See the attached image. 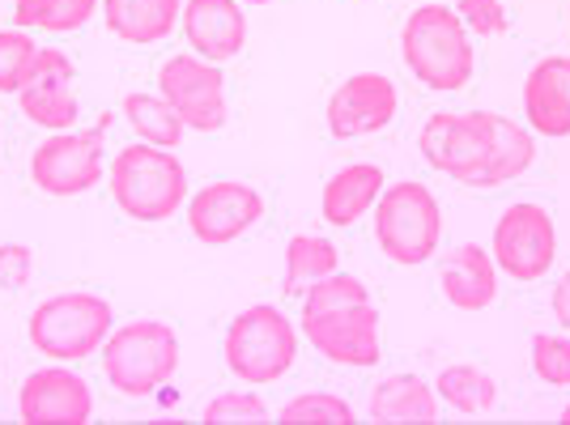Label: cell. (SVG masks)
I'll return each mask as SVG.
<instances>
[{
    "label": "cell",
    "mask_w": 570,
    "mask_h": 425,
    "mask_svg": "<svg viewBox=\"0 0 570 425\" xmlns=\"http://www.w3.org/2000/svg\"><path fill=\"white\" fill-rule=\"evenodd\" d=\"M558 260V226L549 209L520 200L499 217L494 226V264L511 281L532 285L541 281Z\"/></svg>",
    "instance_id": "cell-10"
},
{
    "label": "cell",
    "mask_w": 570,
    "mask_h": 425,
    "mask_svg": "<svg viewBox=\"0 0 570 425\" xmlns=\"http://www.w3.org/2000/svg\"><path fill=\"white\" fill-rule=\"evenodd\" d=\"M523 116L541 137H570V56H546L528 69Z\"/></svg>",
    "instance_id": "cell-16"
},
{
    "label": "cell",
    "mask_w": 570,
    "mask_h": 425,
    "mask_svg": "<svg viewBox=\"0 0 570 425\" xmlns=\"http://www.w3.org/2000/svg\"><path fill=\"white\" fill-rule=\"evenodd\" d=\"M111 328H116V315H111L107 298L86 294V289H69V294H56L48 303H39L26 332H30L35 354L69 366V362L98 354Z\"/></svg>",
    "instance_id": "cell-5"
},
{
    "label": "cell",
    "mask_w": 570,
    "mask_h": 425,
    "mask_svg": "<svg viewBox=\"0 0 570 425\" xmlns=\"http://www.w3.org/2000/svg\"><path fill=\"white\" fill-rule=\"evenodd\" d=\"M158 95L179 111L191 132H217L226 123V77L214 60L170 56L158 72Z\"/></svg>",
    "instance_id": "cell-11"
},
{
    "label": "cell",
    "mask_w": 570,
    "mask_h": 425,
    "mask_svg": "<svg viewBox=\"0 0 570 425\" xmlns=\"http://www.w3.org/2000/svg\"><path fill=\"white\" fill-rule=\"evenodd\" d=\"M18 417L26 425H86L95 417V392L77 370H65L60 362L26 375L18 392Z\"/></svg>",
    "instance_id": "cell-14"
},
{
    "label": "cell",
    "mask_w": 570,
    "mask_h": 425,
    "mask_svg": "<svg viewBox=\"0 0 570 425\" xmlns=\"http://www.w3.org/2000/svg\"><path fill=\"white\" fill-rule=\"evenodd\" d=\"M35 60H39V43L30 30L22 26L0 30V95H18L26 77L35 72Z\"/></svg>",
    "instance_id": "cell-28"
},
{
    "label": "cell",
    "mask_w": 570,
    "mask_h": 425,
    "mask_svg": "<svg viewBox=\"0 0 570 425\" xmlns=\"http://www.w3.org/2000/svg\"><path fill=\"white\" fill-rule=\"evenodd\" d=\"M261 217L264 196L252 184H238V179H217V184H205L196 196H188V226L205 247L235 243Z\"/></svg>",
    "instance_id": "cell-13"
},
{
    "label": "cell",
    "mask_w": 570,
    "mask_h": 425,
    "mask_svg": "<svg viewBox=\"0 0 570 425\" xmlns=\"http://www.w3.org/2000/svg\"><path fill=\"white\" fill-rule=\"evenodd\" d=\"M434 392H439V404H452L460 417L494 413V404H499V383L481 366H448L434 383Z\"/></svg>",
    "instance_id": "cell-24"
},
{
    "label": "cell",
    "mask_w": 570,
    "mask_h": 425,
    "mask_svg": "<svg viewBox=\"0 0 570 425\" xmlns=\"http://www.w3.org/2000/svg\"><path fill=\"white\" fill-rule=\"evenodd\" d=\"M439 285L455 310H485L499 298V264L485 247L464 243L439 268Z\"/></svg>",
    "instance_id": "cell-18"
},
{
    "label": "cell",
    "mask_w": 570,
    "mask_h": 425,
    "mask_svg": "<svg viewBox=\"0 0 570 425\" xmlns=\"http://www.w3.org/2000/svg\"><path fill=\"white\" fill-rule=\"evenodd\" d=\"M562 422H567V425H570V404H567V408H562Z\"/></svg>",
    "instance_id": "cell-35"
},
{
    "label": "cell",
    "mask_w": 570,
    "mask_h": 425,
    "mask_svg": "<svg viewBox=\"0 0 570 425\" xmlns=\"http://www.w3.org/2000/svg\"><path fill=\"white\" fill-rule=\"evenodd\" d=\"M401 111V95L392 86V77L383 72H354L345 77L328 98V132L336 141H354V137H375L383 132Z\"/></svg>",
    "instance_id": "cell-12"
},
{
    "label": "cell",
    "mask_w": 570,
    "mask_h": 425,
    "mask_svg": "<svg viewBox=\"0 0 570 425\" xmlns=\"http://www.w3.org/2000/svg\"><path fill=\"white\" fill-rule=\"evenodd\" d=\"M184 39L200 60L226 65L247 43V18L238 0H188L184 4Z\"/></svg>",
    "instance_id": "cell-17"
},
{
    "label": "cell",
    "mask_w": 570,
    "mask_h": 425,
    "mask_svg": "<svg viewBox=\"0 0 570 425\" xmlns=\"http://www.w3.org/2000/svg\"><path fill=\"white\" fill-rule=\"evenodd\" d=\"M494 123L499 116L490 111H439L422 123V137H417L422 158L434 170L452 175L455 184L473 188V179L494 149Z\"/></svg>",
    "instance_id": "cell-9"
},
{
    "label": "cell",
    "mask_w": 570,
    "mask_h": 425,
    "mask_svg": "<svg viewBox=\"0 0 570 425\" xmlns=\"http://www.w3.org/2000/svg\"><path fill=\"white\" fill-rule=\"evenodd\" d=\"M107 179L111 200L132 221H170L188 200V170L170 149L158 145H124L116 162L107 166Z\"/></svg>",
    "instance_id": "cell-3"
},
{
    "label": "cell",
    "mask_w": 570,
    "mask_h": 425,
    "mask_svg": "<svg viewBox=\"0 0 570 425\" xmlns=\"http://www.w3.org/2000/svg\"><path fill=\"white\" fill-rule=\"evenodd\" d=\"M226 370L247 383V387H264L294 366L298 357V332L277 307H247L238 310L226 328Z\"/></svg>",
    "instance_id": "cell-7"
},
{
    "label": "cell",
    "mask_w": 570,
    "mask_h": 425,
    "mask_svg": "<svg viewBox=\"0 0 570 425\" xmlns=\"http://www.w3.org/2000/svg\"><path fill=\"white\" fill-rule=\"evenodd\" d=\"M72 69L69 51L60 48H39L35 72L26 77V86L18 90V102L30 123H39L43 132H69L77 128V98H72Z\"/></svg>",
    "instance_id": "cell-15"
},
{
    "label": "cell",
    "mask_w": 570,
    "mask_h": 425,
    "mask_svg": "<svg viewBox=\"0 0 570 425\" xmlns=\"http://www.w3.org/2000/svg\"><path fill=\"white\" fill-rule=\"evenodd\" d=\"M455 13H460V22L469 26V30L485 34V39L507 34V9H502V0H460Z\"/></svg>",
    "instance_id": "cell-31"
},
{
    "label": "cell",
    "mask_w": 570,
    "mask_h": 425,
    "mask_svg": "<svg viewBox=\"0 0 570 425\" xmlns=\"http://www.w3.org/2000/svg\"><path fill=\"white\" fill-rule=\"evenodd\" d=\"M102 18L107 30L132 43V48H154L184 18V0H102Z\"/></svg>",
    "instance_id": "cell-20"
},
{
    "label": "cell",
    "mask_w": 570,
    "mask_h": 425,
    "mask_svg": "<svg viewBox=\"0 0 570 425\" xmlns=\"http://www.w3.org/2000/svg\"><path fill=\"white\" fill-rule=\"evenodd\" d=\"M341 268L336 247L324 235H294L285 243V294L289 298H303L311 285L333 277Z\"/></svg>",
    "instance_id": "cell-23"
},
{
    "label": "cell",
    "mask_w": 570,
    "mask_h": 425,
    "mask_svg": "<svg viewBox=\"0 0 570 425\" xmlns=\"http://www.w3.org/2000/svg\"><path fill=\"white\" fill-rule=\"evenodd\" d=\"M401 51L409 72L434 90V95H455L473 81V43L469 26L448 4H422L404 18Z\"/></svg>",
    "instance_id": "cell-2"
},
{
    "label": "cell",
    "mask_w": 570,
    "mask_h": 425,
    "mask_svg": "<svg viewBox=\"0 0 570 425\" xmlns=\"http://www.w3.org/2000/svg\"><path fill=\"white\" fill-rule=\"evenodd\" d=\"M439 235H443V212L439 200L426 184L417 179H401L387 184L375 200V243L392 264L401 268H417L439 251Z\"/></svg>",
    "instance_id": "cell-6"
},
{
    "label": "cell",
    "mask_w": 570,
    "mask_h": 425,
    "mask_svg": "<svg viewBox=\"0 0 570 425\" xmlns=\"http://www.w3.org/2000/svg\"><path fill=\"white\" fill-rule=\"evenodd\" d=\"M30 247H22V243H4L0 247V285L4 289H22L26 281H30Z\"/></svg>",
    "instance_id": "cell-32"
},
{
    "label": "cell",
    "mask_w": 570,
    "mask_h": 425,
    "mask_svg": "<svg viewBox=\"0 0 570 425\" xmlns=\"http://www.w3.org/2000/svg\"><path fill=\"white\" fill-rule=\"evenodd\" d=\"M553 315H558V324L570 332V273L558 281V289H553Z\"/></svg>",
    "instance_id": "cell-33"
},
{
    "label": "cell",
    "mask_w": 570,
    "mask_h": 425,
    "mask_svg": "<svg viewBox=\"0 0 570 425\" xmlns=\"http://www.w3.org/2000/svg\"><path fill=\"white\" fill-rule=\"evenodd\" d=\"M102 0H13V26L22 30H48V34H72L95 18Z\"/></svg>",
    "instance_id": "cell-26"
},
{
    "label": "cell",
    "mask_w": 570,
    "mask_h": 425,
    "mask_svg": "<svg viewBox=\"0 0 570 425\" xmlns=\"http://www.w3.org/2000/svg\"><path fill=\"white\" fill-rule=\"evenodd\" d=\"M124 119L132 123V132L145 145H158V149H175V145L184 141V128H188L167 98H149L141 90H132V95L124 98Z\"/></svg>",
    "instance_id": "cell-25"
},
{
    "label": "cell",
    "mask_w": 570,
    "mask_h": 425,
    "mask_svg": "<svg viewBox=\"0 0 570 425\" xmlns=\"http://www.w3.org/2000/svg\"><path fill=\"white\" fill-rule=\"evenodd\" d=\"M532 370L549 387H570V336H532Z\"/></svg>",
    "instance_id": "cell-29"
},
{
    "label": "cell",
    "mask_w": 570,
    "mask_h": 425,
    "mask_svg": "<svg viewBox=\"0 0 570 425\" xmlns=\"http://www.w3.org/2000/svg\"><path fill=\"white\" fill-rule=\"evenodd\" d=\"M532 158H537L532 132H523L515 119L499 116V123H494V149H490V158L481 166V175L473 179V188H502V184L520 179L523 170L532 166Z\"/></svg>",
    "instance_id": "cell-22"
},
{
    "label": "cell",
    "mask_w": 570,
    "mask_h": 425,
    "mask_svg": "<svg viewBox=\"0 0 570 425\" xmlns=\"http://www.w3.org/2000/svg\"><path fill=\"white\" fill-rule=\"evenodd\" d=\"M243 4H273V0H243Z\"/></svg>",
    "instance_id": "cell-34"
},
{
    "label": "cell",
    "mask_w": 570,
    "mask_h": 425,
    "mask_svg": "<svg viewBox=\"0 0 570 425\" xmlns=\"http://www.w3.org/2000/svg\"><path fill=\"white\" fill-rule=\"evenodd\" d=\"M209 425H252V422H268V404L256 396V392H222L205 404L200 413Z\"/></svg>",
    "instance_id": "cell-30"
},
{
    "label": "cell",
    "mask_w": 570,
    "mask_h": 425,
    "mask_svg": "<svg viewBox=\"0 0 570 425\" xmlns=\"http://www.w3.org/2000/svg\"><path fill=\"white\" fill-rule=\"evenodd\" d=\"M366 417L380 425H434L439 422V392L417 375H387L371 387Z\"/></svg>",
    "instance_id": "cell-19"
},
{
    "label": "cell",
    "mask_w": 570,
    "mask_h": 425,
    "mask_svg": "<svg viewBox=\"0 0 570 425\" xmlns=\"http://www.w3.org/2000/svg\"><path fill=\"white\" fill-rule=\"evenodd\" d=\"M179 370V336L158 319H132L102 340V375L128 401H149Z\"/></svg>",
    "instance_id": "cell-4"
},
{
    "label": "cell",
    "mask_w": 570,
    "mask_h": 425,
    "mask_svg": "<svg viewBox=\"0 0 570 425\" xmlns=\"http://www.w3.org/2000/svg\"><path fill=\"white\" fill-rule=\"evenodd\" d=\"M282 425H354V404L333 392H303L277 413Z\"/></svg>",
    "instance_id": "cell-27"
},
{
    "label": "cell",
    "mask_w": 570,
    "mask_h": 425,
    "mask_svg": "<svg viewBox=\"0 0 570 425\" xmlns=\"http://www.w3.org/2000/svg\"><path fill=\"white\" fill-rule=\"evenodd\" d=\"M303 336L336 366H380L383 357L380 310L350 273H333L303 294Z\"/></svg>",
    "instance_id": "cell-1"
},
{
    "label": "cell",
    "mask_w": 570,
    "mask_h": 425,
    "mask_svg": "<svg viewBox=\"0 0 570 425\" xmlns=\"http://www.w3.org/2000/svg\"><path fill=\"white\" fill-rule=\"evenodd\" d=\"M387 188L383 170L375 162H354L345 170H336L333 179L324 184V196H320V212L328 226H354L366 212L375 209L380 191Z\"/></svg>",
    "instance_id": "cell-21"
},
{
    "label": "cell",
    "mask_w": 570,
    "mask_h": 425,
    "mask_svg": "<svg viewBox=\"0 0 570 425\" xmlns=\"http://www.w3.org/2000/svg\"><path fill=\"white\" fill-rule=\"evenodd\" d=\"M107 119L102 116L95 128H81V132H56L48 141H39V149L30 154V184L56 196V200H69L90 191L102 179V149H107Z\"/></svg>",
    "instance_id": "cell-8"
}]
</instances>
